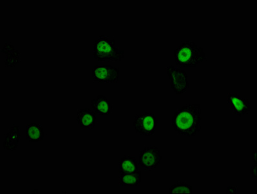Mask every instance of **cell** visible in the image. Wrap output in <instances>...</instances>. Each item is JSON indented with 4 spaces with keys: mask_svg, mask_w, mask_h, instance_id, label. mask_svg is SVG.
<instances>
[{
    "mask_svg": "<svg viewBox=\"0 0 257 194\" xmlns=\"http://www.w3.org/2000/svg\"><path fill=\"white\" fill-rule=\"evenodd\" d=\"M257 164H254L251 166V175L252 178H256Z\"/></svg>",
    "mask_w": 257,
    "mask_h": 194,
    "instance_id": "obj_18",
    "label": "cell"
},
{
    "mask_svg": "<svg viewBox=\"0 0 257 194\" xmlns=\"http://www.w3.org/2000/svg\"><path fill=\"white\" fill-rule=\"evenodd\" d=\"M193 188L191 185L183 182H177L172 185L169 189V193H192Z\"/></svg>",
    "mask_w": 257,
    "mask_h": 194,
    "instance_id": "obj_15",
    "label": "cell"
},
{
    "mask_svg": "<svg viewBox=\"0 0 257 194\" xmlns=\"http://www.w3.org/2000/svg\"><path fill=\"white\" fill-rule=\"evenodd\" d=\"M5 140L4 142V148L6 150L15 151L17 150L19 142L21 140V131L20 126L13 125L10 130L6 133Z\"/></svg>",
    "mask_w": 257,
    "mask_h": 194,
    "instance_id": "obj_11",
    "label": "cell"
},
{
    "mask_svg": "<svg viewBox=\"0 0 257 194\" xmlns=\"http://www.w3.org/2000/svg\"><path fill=\"white\" fill-rule=\"evenodd\" d=\"M201 106L191 103L176 110L171 125L176 134L193 137L201 130Z\"/></svg>",
    "mask_w": 257,
    "mask_h": 194,
    "instance_id": "obj_1",
    "label": "cell"
},
{
    "mask_svg": "<svg viewBox=\"0 0 257 194\" xmlns=\"http://www.w3.org/2000/svg\"><path fill=\"white\" fill-rule=\"evenodd\" d=\"M119 74V69L112 65H96L92 71V78L94 81L102 83H118Z\"/></svg>",
    "mask_w": 257,
    "mask_h": 194,
    "instance_id": "obj_7",
    "label": "cell"
},
{
    "mask_svg": "<svg viewBox=\"0 0 257 194\" xmlns=\"http://www.w3.org/2000/svg\"><path fill=\"white\" fill-rule=\"evenodd\" d=\"M45 136L42 126L38 123L27 124L26 126V137L30 143H38L42 141Z\"/></svg>",
    "mask_w": 257,
    "mask_h": 194,
    "instance_id": "obj_12",
    "label": "cell"
},
{
    "mask_svg": "<svg viewBox=\"0 0 257 194\" xmlns=\"http://www.w3.org/2000/svg\"><path fill=\"white\" fill-rule=\"evenodd\" d=\"M227 103L231 107L233 114L240 117L248 114L251 110L249 100L236 93L229 92L227 94Z\"/></svg>",
    "mask_w": 257,
    "mask_h": 194,
    "instance_id": "obj_8",
    "label": "cell"
},
{
    "mask_svg": "<svg viewBox=\"0 0 257 194\" xmlns=\"http://www.w3.org/2000/svg\"><path fill=\"white\" fill-rule=\"evenodd\" d=\"M252 161L254 162V164H256V150H254L252 151L251 153Z\"/></svg>",
    "mask_w": 257,
    "mask_h": 194,
    "instance_id": "obj_20",
    "label": "cell"
},
{
    "mask_svg": "<svg viewBox=\"0 0 257 194\" xmlns=\"http://www.w3.org/2000/svg\"><path fill=\"white\" fill-rule=\"evenodd\" d=\"M161 149L150 146L140 152L139 164L145 170H155L161 163Z\"/></svg>",
    "mask_w": 257,
    "mask_h": 194,
    "instance_id": "obj_6",
    "label": "cell"
},
{
    "mask_svg": "<svg viewBox=\"0 0 257 194\" xmlns=\"http://www.w3.org/2000/svg\"><path fill=\"white\" fill-rule=\"evenodd\" d=\"M139 162L134 156L126 155L119 162V173H134L140 170Z\"/></svg>",
    "mask_w": 257,
    "mask_h": 194,
    "instance_id": "obj_13",
    "label": "cell"
},
{
    "mask_svg": "<svg viewBox=\"0 0 257 194\" xmlns=\"http://www.w3.org/2000/svg\"><path fill=\"white\" fill-rule=\"evenodd\" d=\"M159 124V120L156 115L145 112L144 114L135 115L133 125L136 134L149 137L155 135L156 128Z\"/></svg>",
    "mask_w": 257,
    "mask_h": 194,
    "instance_id": "obj_4",
    "label": "cell"
},
{
    "mask_svg": "<svg viewBox=\"0 0 257 194\" xmlns=\"http://www.w3.org/2000/svg\"><path fill=\"white\" fill-rule=\"evenodd\" d=\"M31 193H38V189H36V191H31Z\"/></svg>",
    "mask_w": 257,
    "mask_h": 194,
    "instance_id": "obj_21",
    "label": "cell"
},
{
    "mask_svg": "<svg viewBox=\"0 0 257 194\" xmlns=\"http://www.w3.org/2000/svg\"><path fill=\"white\" fill-rule=\"evenodd\" d=\"M5 58V65L6 67H13L19 64L21 60V53L15 49L6 54Z\"/></svg>",
    "mask_w": 257,
    "mask_h": 194,
    "instance_id": "obj_16",
    "label": "cell"
},
{
    "mask_svg": "<svg viewBox=\"0 0 257 194\" xmlns=\"http://www.w3.org/2000/svg\"><path fill=\"white\" fill-rule=\"evenodd\" d=\"M125 52L116 47L114 40L101 35L93 43V58L98 62H119L122 60Z\"/></svg>",
    "mask_w": 257,
    "mask_h": 194,
    "instance_id": "obj_3",
    "label": "cell"
},
{
    "mask_svg": "<svg viewBox=\"0 0 257 194\" xmlns=\"http://www.w3.org/2000/svg\"><path fill=\"white\" fill-rule=\"evenodd\" d=\"M141 182V171L137 172L119 173V186H139Z\"/></svg>",
    "mask_w": 257,
    "mask_h": 194,
    "instance_id": "obj_14",
    "label": "cell"
},
{
    "mask_svg": "<svg viewBox=\"0 0 257 194\" xmlns=\"http://www.w3.org/2000/svg\"><path fill=\"white\" fill-rule=\"evenodd\" d=\"M226 191L227 193H238V189L235 187L229 186Z\"/></svg>",
    "mask_w": 257,
    "mask_h": 194,
    "instance_id": "obj_19",
    "label": "cell"
},
{
    "mask_svg": "<svg viewBox=\"0 0 257 194\" xmlns=\"http://www.w3.org/2000/svg\"><path fill=\"white\" fill-rule=\"evenodd\" d=\"M174 58L180 67H197L207 60L204 49L193 42H185L176 47Z\"/></svg>",
    "mask_w": 257,
    "mask_h": 194,
    "instance_id": "obj_2",
    "label": "cell"
},
{
    "mask_svg": "<svg viewBox=\"0 0 257 194\" xmlns=\"http://www.w3.org/2000/svg\"><path fill=\"white\" fill-rule=\"evenodd\" d=\"M91 105L92 111L100 116H109L113 109L112 103L105 96H98L96 99H92Z\"/></svg>",
    "mask_w": 257,
    "mask_h": 194,
    "instance_id": "obj_10",
    "label": "cell"
},
{
    "mask_svg": "<svg viewBox=\"0 0 257 194\" xmlns=\"http://www.w3.org/2000/svg\"><path fill=\"white\" fill-rule=\"evenodd\" d=\"M15 49V47L13 46L12 44L6 43L5 46L2 49L1 53L6 54H6L10 53L11 51H14Z\"/></svg>",
    "mask_w": 257,
    "mask_h": 194,
    "instance_id": "obj_17",
    "label": "cell"
},
{
    "mask_svg": "<svg viewBox=\"0 0 257 194\" xmlns=\"http://www.w3.org/2000/svg\"><path fill=\"white\" fill-rule=\"evenodd\" d=\"M166 71L170 78L171 87L175 94L181 95L185 93L189 88L186 72L173 65L166 67Z\"/></svg>",
    "mask_w": 257,
    "mask_h": 194,
    "instance_id": "obj_5",
    "label": "cell"
},
{
    "mask_svg": "<svg viewBox=\"0 0 257 194\" xmlns=\"http://www.w3.org/2000/svg\"><path fill=\"white\" fill-rule=\"evenodd\" d=\"M78 125L83 130H92L95 127L97 116L91 109H80L77 113Z\"/></svg>",
    "mask_w": 257,
    "mask_h": 194,
    "instance_id": "obj_9",
    "label": "cell"
}]
</instances>
